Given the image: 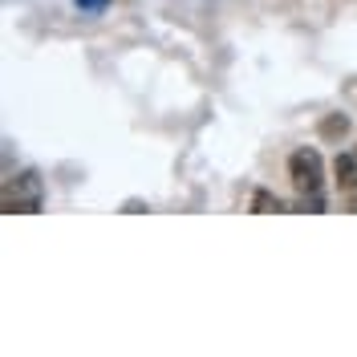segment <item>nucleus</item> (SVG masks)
Returning <instances> with one entry per match:
<instances>
[{"label":"nucleus","mask_w":357,"mask_h":357,"mask_svg":"<svg viewBox=\"0 0 357 357\" xmlns=\"http://www.w3.org/2000/svg\"><path fill=\"white\" fill-rule=\"evenodd\" d=\"M289 178L301 195H321V183H325V158L317 155L312 146H296L289 155Z\"/></svg>","instance_id":"1"},{"label":"nucleus","mask_w":357,"mask_h":357,"mask_svg":"<svg viewBox=\"0 0 357 357\" xmlns=\"http://www.w3.org/2000/svg\"><path fill=\"white\" fill-rule=\"evenodd\" d=\"M37 207H41V183L29 171L17 178V203H4V211H37Z\"/></svg>","instance_id":"2"},{"label":"nucleus","mask_w":357,"mask_h":357,"mask_svg":"<svg viewBox=\"0 0 357 357\" xmlns=\"http://www.w3.org/2000/svg\"><path fill=\"white\" fill-rule=\"evenodd\" d=\"M333 175H337L341 195L357 207V155H337L333 158Z\"/></svg>","instance_id":"3"},{"label":"nucleus","mask_w":357,"mask_h":357,"mask_svg":"<svg viewBox=\"0 0 357 357\" xmlns=\"http://www.w3.org/2000/svg\"><path fill=\"white\" fill-rule=\"evenodd\" d=\"M252 211H260V215H268V211H284V203L276 199L272 191H256V195H252Z\"/></svg>","instance_id":"4"},{"label":"nucleus","mask_w":357,"mask_h":357,"mask_svg":"<svg viewBox=\"0 0 357 357\" xmlns=\"http://www.w3.org/2000/svg\"><path fill=\"white\" fill-rule=\"evenodd\" d=\"M345 130H349V118L345 114H333V118L321 122V138H341Z\"/></svg>","instance_id":"5"},{"label":"nucleus","mask_w":357,"mask_h":357,"mask_svg":"<svg viewBox=\"0 0 357 357\" xmlns=\"http://www.w3.org/2000/svg\"><path fill=\"white\" fill-rule=\"evenodd\" d=\"M82 13H102V8H110V0H73Z\"/></svg>","instance_id":"6"}]
</instances>
